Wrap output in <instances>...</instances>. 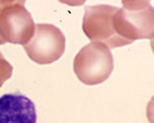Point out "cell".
<instances>
[{"mask_svg":"<svg viewBox=\"0 0 154 123\" xmlns=\"http://www.w3.org/2000/svg\"><path fill=\"white\" fill-rule=\"evenodd\" d=\"M35 24L24 1H1L0 45L5 43L26 45L34 32Z\"/></svg>","mask_w":154,"mask_h":123,"instance_id":"3957f363","label":"cell"},{"mask_svg":"<svg viewBox=\"0 0 154 123\" xmlns=\"http://www.w3.org/2000/svg\"><path fill=\"white\" fill-rule=\"evenodd\" d=\"M13 66L12 64L5 58V56L0 51V87L12 76Z\"/></svg>","mask_w":154,"mask_h":123,"instance_id":"52a82bcc","label":"cell"},{"mask_svg":"<svg viewBox=\"0 0 154 123\" xmlns=\"http://www.w3.org/2000/svg\"><path fill=\"white\" fill-rule=\"evenodd\" d=\"M0 123H36L35 105L20 92L0 97Z\"/></svg>","mask_w":154,"mask_h":123,"instance_id":"8992f818","label":"cell"},{"mask_svg":"<svg viewBox=\"0 0 154 123\" xmlns=\"http://www.w3.org/2000/svg\"><path fill=\"white\" fill-rule=\"evenodd\" d=\"M24 49L38 64H51L59 60L64 53V34L51 24H35L33 35L24 45Z\"/></svg>","mask_w":154,"mask_h":123,"instance_id":"277c9868","label":"cell"},{"mask_svg":"<svg viewBox=\"0 0 154 123\" xmlns=\"http://www.w3.org/2000/svg\"><path fill=\"white\" fill-rule=\"evenodd\" d=\"M112 15L113 30L119 38L132 44L136 40L152 39L154 35V9L149 1H122Z\"/></svg>","mask_w":154,"mask_h":123,"instance_id":"6da1fadb","label":"cell"},{"mask_svg":"<svg viewBox=\"0 0 154 123\" xmlns=\"http://www.w3.org/2000/svg\"><path fill=\"white\" fill-rule=\"evenodd\" d=\"M0 5H1V1H0Z\"/></svg>","mask_w":154,"mask_h":123,"instance_id":"ba28073f","label":"cell"},{"mask_svg":"<svg viewBox=\"0 0 154 123\" xmlns=\"http://www.w3.org/2000/svg\"><path fill=\"white\" fill-rule=\"evenodd\" d=\"M118 8L108 5H89L82 18V30L92 42L105 44L109 48L128 45L117 35L112 26V15Z\"/></svg>","mask_w":154,"mask_h":123,"instance_id":"5b68a950","label":"cell"},{"mask_svg":"<svg viewBox=\"0 0 154 123\" xmlns=\"http://www.w3.org/2000/svg\"><path fill=\"white\" fill-rule=\"evenodd\" d=\"M74 72L82 84L99 85L105 81L113 71V57L105 44L91 42L74 58Z\"/></svg>","mask_w":154,"mask_h":123,"instance_id":"7a4b0ae2","label":"cell"}]
</instances>
